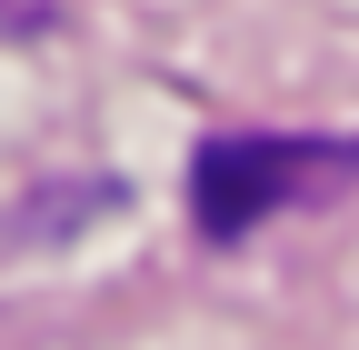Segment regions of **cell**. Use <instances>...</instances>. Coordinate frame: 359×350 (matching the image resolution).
<instances>
[{
  "instance_id": "6da1fadb",
  "label": "cell",
  "mask_w": 359,
  "mask_h": 350,
  "mask_svg": "<svg viewBox=\"0 0 359 350\" xmlns=\"http://www.w3.org/2000/svg\"><path fill=\"white\" fill-rule=\"evenodd\" d=\"M359 181V141L330 130H219L190 160V221L200 240H250L280 210H320Z\"/></svg>"
}]
</instances>
